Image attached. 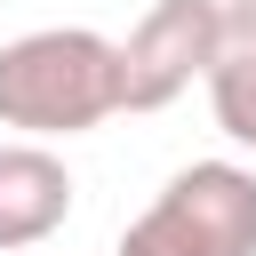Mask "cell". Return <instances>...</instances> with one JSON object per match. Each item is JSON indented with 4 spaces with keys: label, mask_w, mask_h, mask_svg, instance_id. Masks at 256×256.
<instances>
[{
    "label": "cell",
    "mask_w": 256,
    "mask_h": 256,
    "mask_svg": "<svg viewBox=\"0 0 256 256\" xmlns=\"http://www.w3.org/2000/svg\"><path fill=\"white\" fill-rule=\"evenodd\" d=\"M120 112V48L88 24H40L0 48V128L56 144Z\"/></svg>",
    "instance_id": "6da1fadb"
},
{
    "label": "cell",
    "mask_w": 256,
    "mask_h": 256,
    "mask_svg": "<svg viewBox=\"0 0 256 256\" xmlns=\"http://www.w3.org/2000/svg\"><path fill=\"white\" fill-rule=\"evenodd\" d=\"M112 256H256V168L240 160L176 168Z\"/></svg>",
    "instance_id": "7a4b0ae2"
},
{
    "label": "cell",
    "mask_w": 256,
    "mask_h": 256,
    "mask_svg": "<svg viewBox=\"0 0 256 256\" xmlns=\"http://www.w3.org/2000/svg\"><path fill=\"white\" fill-rule=\"evenodd\" d=\"M224 0H152L120 48V112H168L216 56Z\"/></svg>",
    "instance_id": "3957f363"
},
{
    "label": "cell",
    "mask_w": 256,
    "mask_h": 256,
    "mask_svg": "<svg viewBox=\"0 0 256 256\" xmlns=\"http://www.w3.org/2000/svg\"><path fill=\"white\" fill-rule=\"evenodd\" d=\"M64 216H72V168L48 144L8 136L0 144V256L40 248L48 232H64Z\"/></svg>",
    "instance_id": "277c9868"
},
{
    "label": "cell",
    "mask_w": 256,
    "mask_h": 256,
    "mask_svg": "<svg viewBox=\"0 0 256 256\" xmlns=\"http://www.w3.org/2000/svg\"><path fill=\"white\" fill-rule=\"evenodd\" d=\"M200 88H208L216 128H224L240 152H256V0H224V16H216V56H208Z\"/></svg>",
    "instance_id": "5b68a950"
}]
</instances>
